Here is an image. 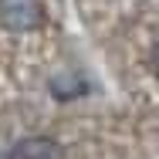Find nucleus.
Wrapping results in <instances>:
<instances>
[{"instance_id": "f257e3e1", "label": "nucleus", "mask_w": 159, "mask_h": 159, "mask_svg": "<svg viewBox=\"0 0 159 159\" xmlns=\"http://www.w3.org/2000/svg\"><path fill=\"white\" fill-rule=\"evenodd\" d=\"M44 17V3L41 0H0V20L10 31H31Z\"/></svg>"}, {"instance_id": "f03ea898", "label": "nucleus", "mask_w": 159, "mask_h": 159, "mask_svg": "<svg viewBox=\"0 0 159 159\" xmlns=\"http://www.w3.org/2000/svg\"><path fill=\"white\" fill-rule=\"evenodd\" d=\"M3 159H61L58 142L44 139V135H31V139H20Z\"/></svg>"}, {"instance_id": "7ed1b4c3", "label": "nucleus", "mask_w": 159, "mask_h": 159, "mask_svg": "<svg viewBox=\"0 0 159 159\" xmlns=\"http://www.w3.org/2000/svg\"><path fill=\"white\" fill-rule=\"evenodd\" d=\"M152 71H156V78H159V44H156V51H152Z\"/></svg>"}]
</instances>
